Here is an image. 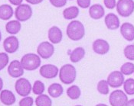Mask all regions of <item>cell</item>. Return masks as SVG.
Masks as SVG:
<instances>
[{
	"label": "cell",
	"instance_id": "obj_33",
	"mask_svg": "<svg viewBox=\"0 0 134 106\" xmlns=\"http://www.w3.org/2000/svg\"><path fill=\"white\" fill-rule=\"evenodd\" d=\"M51 4L56 8H62L67 3V0H49Z\"/></svg>",
	"mask_w": 134,
	"mask_h": 106
},
{
	"label": "cell",
	"instance_id": "obj_36",
	"mask_svg": "<svg viewBox=\"0 0 134 106\" xmlns=\"http://www.w3.org/2000/svg\"><path fill=\"white\" fill-rule=\"evenodd\" d=\"M9 2H10L12 5H19L22 3L23 0H9Z\"/></svg>",
	"mask_w": 134,
	"mask_h": 106
},
{
	"label": "cell",
	"instance_id": "obj_7",
	"mask_svg": "<svg viewBox=\"0 0 134 106\" xmlns=\"http://www.w3.org/2000/svg\"><path fill=\"white\" fill-rule=\"evenodd\" d=\"M16 92L20 96H28L31 93L32 87L30 82L25 78H19L15 84Z\"/></svg>",
	"mask_w": 134,
	"mask_h": 106
},
{
	"label": "cell",
	"instance_id": "obj_35",
	"mask_svg": "<svg viewBox=\"0 0 134 106\" xmlns=\"http://www.w3.org/2000/svg\"><path fill=\"white\" fill-rule=\"evenodd\" d=\"M103 2L105 6L109 9H114L116 5V0H103Z\"/></svg>",
	"mask_w": 134,
	"mask_h": 106
},
{
	"label": "cell",
	"instance_id": "obj_31",
	"mask_svg": "<svg viewBox=\"0 0 134 106\" xmlns=\"http://www.w3.org/2000/svg\"><path fill=\"white\" fill-rule=\"evenodd\" d=\"M9 58L6 53H0V71L3 70L9 64Z\"/></svg>",
	"mask_w": 134,
	"mask_h": 106
},
{
	"label": "cell",
	"instance_id": "obj_9",
	"mask_svg": "<svg viewBox=\"0 0 134 106\" xmlns=\"http://www.w3.org/2000/svg\"><path fill=\"white\" fill-rule=\"evenodd\" d=\"M108 85L112 88H119L124 84V76L120 71L111 72L107 79Z\"/></svg>",
	"mask_w": 134,
	"mask_h": 106
},
{
	"label": "cell",
	"instance_id": "obj_39",
	"mask_svg": "<svg viewBox=\"0 0 134 106\" xmlns=\"http://www.w3.org/2000/svg\"><path fill=\"white\" fill-rule=\"evenodd\" d=\"M2 87H3V80H2V79L0 77V92L2 90Z\"/></svg>",
	"mask_w": 134,
	"mask_h": 106
},
{
	"label": "cell",
	"instance_id": "obj_11",
	"mask_svg": "<svg viewBox=\"0 0 134 106\" xmlns=\"http://www.w3.org/2000/svg\"><path fill=\"white\" fill-rule=\"evenodd\" d=\"M39 73L45 79H54L58 74V68L52 64H45L41 66Z\"/></svg>",
	"mask_w": 134,
	"mask_h": 106
},
{
	"label": "cell",
	"instance_id": "obj_32",
	"mask_svg": "<svg viewBox=\"0 0 134 106\" xmlns=\"http://www.w3.org/2000/svg\"><path fill=\"white\" fill-rule=\"evenodd\" d=\"M34 103V99L30 96H25L21 98L19 102V106H32Z\"/></svg>",
	"mask_w": 134,
	"mask_h": 106
},
{
	"label": "cell",
	"instance_id": "obj_5",
	"mask_svg": "<svg viewBox=\"0 0 134 106\" xmlns=\"http://www.w3.org/2000/svg\"><path fill=\"white\" fill-rule=\"evenodd\" d=\"M32 15V9L29 5L21 4L15 11V16L19 21H26L30 19Z\"/></svg>",
	"mask_w": 134,
	"mask_h": 106
},
{
	"label": "cell",
	"instance_id": "obj_6",
	"mask_svg": "<svg viewBox=\"0 0 134 106\" xmlns=\"http://www.w3.org/2000/svg\"><path fill=\"white\" fill-rule=\"evenodd\" d=\"M128 101L126 94L122 90H114L109 97V102L111 106H125Z\"/></svg>",
	"mask_w": 134,
	"mask_h": 106
},
{
	"label": "cell",
	"instance_id": "obj_1",
	"mask_svg": "<svg viewBox=\"0 0 134 106\" xmlns=\"http://www.w3.org/2000/svg\"><path fill=\"white\" fill-rule=\"evenodd\" d=\"M67 35L74 41L81 40L85 35V28L80 21H72L67 27Z\"/></svg>",
	"mask_w": 134,
	"mask_h": 106
},
{
	"label": "cell",
	"instance_id": "obj_15",
	"mask_svg": "<svg viewBox=\"0 0 134 106\" xmlns=\"http://www.w3.org/2000/svg\"><path fill=\"white\" fill-rule=\"evenodd\" d=\"M15 100H16L15 96L14 93L12 91L8 90V89H4V90L1 91V93H0V101L5 105H12L13 104H15Z\"/></svg>",
	"mask_w": 134,
	"mask_h": 106
},
{
	"label": "cell",
	"instance_id": "obj_10",
	"mask_svg": "<svg viewBox=\"0 0 134 106\" xmlns=\"http://www.w3.org/2000/svg\"><path fill=\"white\" fill-rule=\"evenodd\" d=\"M3 47L6 53H14L19 47V41L15 36H9L3 41Z\"/></svg>",
	"mask_w": 134,
	"mask_h": 106
},
{
	"label": "cell",
	"instance_id": "obj_14",
	"mask_svg": "<svg viewBox=\"0 0 134 106\" xmlns=\"http://www.w3.org/2000/svg\"><path fill=\"white\" fill-rule=\"evenodd\" d=\"M120 33L124 39L128 41L134 40V26L131 23L125 22L120 26Z\"/></svg>",
	"mask_w": 134,
	"mask_h": 106
},
{
	"label": "cell",
	"instance_id": "obj_27",
	"mask_svg": "<svg viewBox=\"0 0 134 106\" xmlns=\"http://www.w3.org/2000/svg\"><path fill=\"white\" fill-rule=\"evenodd\" d=\"M44 84L40 81V80H36L34 83V85L32 86V92L35 95H41L43 94V92H44Z\"/></svg>",
	"mask_w": 134,
	"mask_h": 106
},
{
	"label": "cell",
	"instance_id": "obj_2",
	"mask_svg": "<svg viewBox=\"0 0 134 106\" xmlns=\"http://www.w3.org/2000/svg\"><path fill=\"white\" fill-rule=\"evenodd\" d=\"M77 77L76 68L71 64H65L62 66L59 71V78L64 84L69 85L73 83Z\"/></svg>",
	"mask_w": 134,
	"mask_h": 106
},
{
	"label": "cell",
	"instance_id": "obj_3",
	"mask_svg": "<svg viewBox=\"0 0 134 106\" xmlns=\"http://www.w3.org/2000/svg\"><path fill=\"white\" fill-rule=\"evenodd\" d=\"M24 70L32 71L37 70L41 66V58L35 53H26L25 54L20 61Z\"/></svg>",
	"mask_w": 134,
	"mask_h": 106
},
{
	"label": "cell",
	"instance_id": "obj_25",
	"mask_svg": "<svg viewBox=\"0 0 134 106\" xmlns=\"http://www.w3.org/2000/svg\"><path fill=\"white\" fill-rule=\"evenodd\" d=\"M81 89L76 85H71L67 90V95H68V96L70 98L73 99V100H76V99L79 98L80 96H81Z\"/></svg>",
	"mask_w": 134,
	"mask_h": 106
},
{
	"label": "cell",
	"instance_id": "obj_28",
	"mask_svg": "<svg viewBox=\"0 0 134 106\" xmlns=\"http://www.w3.org/2000/svg\"><path fill=\"white\" fill-rule=\"evenodd\" d=\"M120 72L126 76L133 74L134 73V64L130 62L125 63L120 67Z\"/></svg>",
	"mask_w": 134,
	"mask_h": 106
},
{
	"label": "cell",
	"instance_id": "obj_18",
	"mask_svg": "<svg viewBox=\"0 0 134 106\" xmlns=\"http://www.w3.org/2000/svg\"><path fill=\"white\" fill-rule=\"evenodd\" d=\"M104 14H105L104 8L100 4H94L91 5L89 9L90 17L95 20H98L103 18Z\"/></svg>",
	"mask_w": 134,
	"mask_h": 106
},
{
	"label": "cell",
	"instance_id": "obj_24",
	"mask_svg": "<svg viewBox=\"0 0 134 106\" xmlns=\"http://www.w3.org/2000/svg\"><path fill=\"white\" fill-rule=\"evenodd\" d=\"M35 105L37 106H52V101L49 96L41 94L36 98Z\"/></svg>",
	"mask_w": 134,
	"mask_h": 106
},
{
	"label": "cell",
	"instance_id": "obj_21",
	"mask_svg": "<svg viewBox=\"0 0 134 106\" xmlns=\"http://www.w3.org/2000/svg\"><path fill=\"white\" fill-rule=\"evenodd\" d=\"M85 56V50L81 47H77L73 51L70 55V60L72 63H77L81 61Z\"/></svg>",
	"mask_w": 134,
	"mask_h": 106
},
{
	"label": "cell",
	"instance_id": "obj_29",
	"mask_svg": "<svg viewBox=\"0 0 134 106\" xmlns=\"http://www.w3.org/2000/svg\"><path fill=\"white\" fill-rule=\"evenodd\" d=\"M97 91L102 94V95H107L110 92L109 89V85L107 82V80H100L97 84Z\"/></svg>",
	"mask_w": 134,
	"mask_h": 106
},
{
	"label": "cell",
	"instance_id": "obj_34",
	"mask_svg": "<svg viewBox=\"0 0 134 106\" xmlns=\"http://www.w3.org/2000/svg\"><path fill=\"white\" fill-rule=\"evenodd\" d=\"M91 0H77V3L79 7L82 9H87L90 7Z\"/></svg>",
	"mask_w": 134,
	"mask_h": 106
},
{
	"label": "cell",
	"instance_id": "obj_12",
	"mask_svg": "<svg viewBox=\"0 0 134 106\" xmlns=\"http://www.w3.org/2000/svg\"><path fill=\"white\" fill-rule=\"evenodd\" d=\"M8 73L12 78H19L24 74V69L20 61L15 60L12 61L8 66Z\"/></svg>",
	"mask_w": 134,
	"mask_h": 106
},
{
	"label": "cell",
	"instance_id": "obj_30",
	"mask_svg": "<svg viewBox=\"0 0 134 106\" xmlns=\"http://www.w3.org/2000/svg\"><path fill=\"white\" fill-rule=\"evenodd\" d=\"M124 56L130 60H134V44L127 45L124 51Z\"/></svg>",
	"mask_w": 134,
	"mask_h": 106
},
{
	"label": "cell",
	"instance_id": "obj_42",
	"mask_svg": "<svg viewBox=\"0 0 134 106\" xmlns=\"http://www.w3.org/2000/svg\"><path fill=\"white\" fill-rule=\"evenodd\" d=\"M75 106H82V105H75Z\"/></svg>",
	"mask_w": 134,
	"mask_h": 106
},
{
	"label": "cell",
	"instance_id": "obj_22",
	"mask_svg": "<svg viewBox=\"0 0 134 106\" xmlns=\"http://www.w3.org/2000/svg\"><path fill=\"white\" fill-rule=\"evenodd\" d=\"M48 92L52 98H58L64 92V89L59 83H53L48 89Z\"/></svg>",
	"mask_w": 134,
	"mask_h": 106
},
{
	"label": "cell",
	"instance_id": "obj_4",
	"mask_svg": "<svg viewBox=\"0 0 134 106\" xmlns=\"http://www.w3.org/2000/svg\"><path fill=\"white\" fill-rule=\"evenodd\" d=\"M116 6L118 14L121 17L127 18L133 13L134 1L133 0H118Z\"/></svg>",
	"mask_w": 134,
	"mask_h": 106
},
{
	"label": "cell",
	"instance_id": "obj_26",
	"mask_svg": "<svg viewBox=\"0 0 134 106\" xmlns=\"http://www.w3.org/2000/svg\"><path fill=\"white\" fill-rule=\"evenodd\" d=\"M124 89L127 95H134V79L132 78L127 79L124 83Z\"/></svg>",
	"mask_w": 134,
	"mask_h": 106
},
{
	"label": "cell",
	"instance_id": "obj_8",
	"mask_svg": "<svg viewBox=\"0 0 134 106\" xmlns=\"http://www.w3.org/2000/svg\"><path fill=\"white\" fill-rule=\"evenodd\" d=\"M37 53L42 59H48L52 57L54 53V47L50 42L43 41L38 45L37 48Z\"/></svg>",
	"mask_w": 134,
	"mask_h": 106
},
{
	"label": "cell",
	"instance_id": "obj_38",
	"mask_svg": "<svg viewBox=\"0 0 134 106\" xmlns=\"http://www.w3.org/2000/svg\"><path fill=\"white\" fill-rule=\"evenodd\" d=\"M125 106H134V98L127 101V102L126 103Z\"/></svg>",
	"mask_w": 134,
	"mask_h": 106
},
{
	"label": "cell",
	"instance_id": "obj_23",
	"mask_svg": "<svg viewBox=\"0 0 134 106\" xmlns=\"http://www.w3.org/2000/svg\"><path fill=\"white\" fill-rule=\"evenodd\" d=\"M79 11V9L77 6H71L63 11V16L67 20H71L78 16Z\"/></svg>",
	"mask_w": 134,
	"mask_h": 106
},
{
	"label": "cell",
	"instance_id": "obj_20",
	"mask_svg": "<svg viewBox=\"0 0 134 106\" xmlns=\"http://www.w3.org/2000/svg\"><path fill=\"white\" fill-rule=\"evenodd\" d=\"M21 28V24L20 21H19L18 20H12V21H9L5 24L6 32L12 35L16 34L20 32Z\"/></svg>",
	"mask_w": 134,
	"mask_h": 106
},
{
	"label": "cell",
	"instance_id": "obj_13",
	"mask_svg": "<svg viewBox=\"0 0 134 106\" xmlns=\"http://www.w3.org/2000/svg\"><path fill=\"white\" fill-rule=\"evenodd\" d=\"M93 51L97 54L104 55L110 51V44L103 39H97L93 43Z\"/></svg>",
	"mask_w": 134,
	"mask_h": 106
},
{
	"label": "cell",
	"instance_id": "obj_16",
	"mask_svg": "<svg viewBox=\"0 0 134 106\" xmlns=\"http://www.w3.org/2000/svg\"><path fill=\"white\" fill-rule=\"evenodd\" d=\"M104 22L107 28L110 30H116L120 27V19L114 13L107 14L105 17Z\"/></svg>",
	"mask_w": 134,
	"mask_h": 106
},
{
	"label": "cell",
	"instance_id": "obj_41",
	"mask_svg": "<svg viewBox=\"0 0 134 106\" xmlns=\"http://www.w3.org/2000/svg\"><path fill=\"white\" fill-rule=\"evenodd\" d=\"M2 40V34H1V31H0V41Z\"/></svg>",
	"mask_w": 134,
	"mask_h": 106
},
{
	"label": "cell",
	"instance_id": "obj_17",
	"mask_svg": "<svg viewBox=\"0 0 134 106\" xmlns=\"http://www.w3.org/2000/svg\"><path fill=\"white\" fill-rule=\"evenodd\" d=\"M62 30L57 26H52L48 30V39L49 41L54 44L59 43L62 41Z\"/></svg>",
	"mask_w": 134,
	"mask_h": 106
},
{
	"label": "cell",
	"instance_id": "obj_40",
	"mask_svg": "<svg viewBox=\"0 0 134 106\" xmlns=\"http://www.w3.org/2000/svg\"><path fill=\"white\" fill-rule=\"evenodd\" d=\"M96 106H108V105H105V104H102V103H100V104L97 105Z\"/></svg>",
	"mask_w": 134,
	"mask_h": 106
},
{
	"label": "cell",
	"instance_id": "obj_37",
	"mask_svg": "<svg viewBox=\"0 0 134 106\" xmlns=\"http://www.w3.org/2000/svg\"><path fill=\"white\" fill-rule=\"evenodd\" d=\"M26 2L31 5H38V4H40L41 2H42L43 0H26Z\"/></svg>",
	"mask_w": 134,
	"mask_h": 106
},
{
	"label": "cell",
	"instance_id": "obj_19",
	"mask_svg": "<svg viewBox=\"0 0 134 106\" xmlns=\"http://www.w3.org/2000/svg\"><path fill=\"white\" fill-rule=\"evenodd\" d=\"M13 13V9L9 5L4 4L0 5V19L4 21L9 20L12 17Z\"/></svg>",
	"mask_w": 134,
	"mask_h": 106
}]
</instances>
